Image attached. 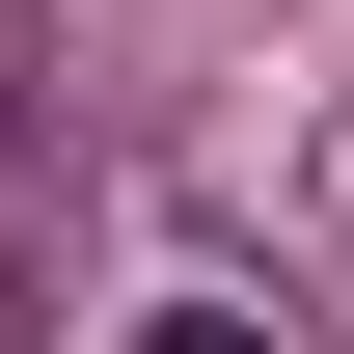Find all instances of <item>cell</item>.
Instances as JSON below:
<instances>
[{
  "label": "cell",
  "instance_id": "6da1fadb",
  "mask_svg": "<svg viewBox=\"0 0 354 354\" xmlns=\"http://www.w3.org/2000/svg\"><path fill=\"white\" fill-rule=\"evenodd\" d=\"M136 354H272V327H245V300H164V327H136Z\"/></svg>",
  "mask_w": 354,
  "mask_h": 354
}]
</instances>
